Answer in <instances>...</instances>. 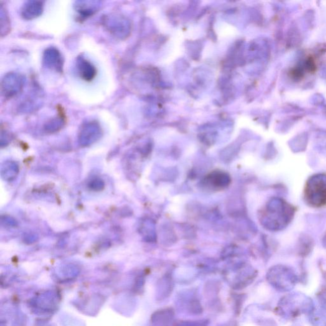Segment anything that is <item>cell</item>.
<instances>
[{
  "instance_id": "obj_6",
  "label": "cell",
  "mask_w": 326,
  "mask_h": 326,
  "mask_svg": "<svg viewBox=\"0 0 326 326\" xmlns=\"http://www.w3.org/2000/svg\"><path fill=\"white\" fill-rule=\"evenodd\" d=\"M76 68L78 75L86 82H90L96 76L97 70L95 66L82 56H79L77 58Z\"/></svg>"
},
{
  "instance_id": "obj_10",
  "label": "cell",
  "mask_w": 326,
  "mask_h": 326,
  "mask_svg": "<svg viewBox=\"0 0 326 326\" xmlns=\"http://www.w3.org/2000/svg\"><path fill=\"white\" fill-rule=\"evenodd\" d=\"M18 166L13 162H8L5 163L3 168H2V173L3 177L7 180H12L16 177L18 173Z\"/></svg>"
},
{
  "instance_id": "obj_11",
  "label": "cell",
  "mask_w": 326,
  "mask_h": 326,
  "mask_svg": "<svg viewBox=\"0 0 326 326\" xmlns=\"http://www.w3.org/2000/svg\"><path fill=\"white\" fill-rule=\"evenodd\" d=\"M103 181L98 179L92 180L89 185V187H91V189L96 190V191L103 189Z\"/></svg>"
},
{
  "instance_id": "obj_5",
  "label": "cell",
  "mask_w": 326,
  "mask_h": 326,
  "mask_svg": "<svg viewBox=\"0 0 326 326\" xmlns=\"http://www.w3.org/2000/svg\"><path fill=\"white\" fill-rule=\"evenodd\" d=\"M101 2L94 0H81L75 2L74 9L78 19L84 21L96 14L100 9Z\"/></svg>"
},
{
  "instance_id": "obj_7",
  "label": "cell",
  "mask_w": 326,
  "mask_h": 326,
  "mask_svg": "<svg viewBox=\"0 0 326 326\" xmlns=\"http://www.w3.org/2000/svg\"><path fill=\"white\" fill-rule=\"evenodd\" d=\"M44 11V3L37 0H29L23 4L21 16L26 20H32L39 17Z\"/></svg>"
},
{
  "instance_id": "obj_8",
  "label": "cell",
  "mask_w": 326,
  "mask_h": 326,
  "mask_svg": "<svg viewBox=\"0 0 326 326\" xmlns=\"http://www.w3.org/2000/svg\"><path fill=\"white\" fill-rule=\"evenodd\" d=\"M65 123V119L64 116L59 115L55 118L51 119L47 121L44 126L45 132L49 133H53L60 130L63 127Z\"/></svg>"
},
{
  "instance_id": "obj_3",
  "label": "cell",
  "mask_w": 326,
  "mask_h": 326,
  "mask_svg": "<svg viewBox=\"0 0 326 326\" xmlns=\"http://www.w3.org/2000/svg\"><path fill=\"white\" fill-rule=\"evenodd\" d=\"M101 126L96 121H91L83 124L78 133V142L82 146H89L100 139Z\"/></svg>"
},
{
  "instance_id": "obj_2",
  "label": "cell",
  "mask_w": 326,
  "mask_h": 326,
  "mask_svg": "<svg viewBox=\"0 0 326 326\" xmlns=\"http://www.w3.org/2000/svg\"><path fill=\"white\" fill-rule=\"evenodd\" d=\"M25 84V78L20 73L9 72L5 75L1 82L2 94L6 99L18 96Z\"/></svg>"
},
{
  "instance_id": "obj_1",
  "label": "cell",
  "mask_w": 326,
  "mask_h": 326,
  "mask_svg": "<svg viewBox=\"0 0 326 326\" xmlns=\"http://www.w3.org/2000/svg\"><path fill=\"white\" fill-rule=\"evenodd\" d=\"M102 24L107 32L116 39L123 40L130 34L129 21L120 14H107L102 19Z\"/></svg>"
},
{
  "instance_id": "obj_4",
  "label": "cell",
  "mask_w": 326,
  "mask_h": 326,
  "mask_svg": "<svg viewBox=\"0 0 326 326\" xmlns=\"http://www.w3.org/2000/svg\"><path fill=\"white\" fill-rule=\"evenodd\" d=\"M45 67L49 70L62 72L63 70L64 60L60 51L56 47H50L45 50L42 58Z\"/></svg>"
},
{
  "instance_id": "obj_9",
  "label": "cell",
  "mask_w": 326,
  "mask_h": 326,
  "mask_svg": "<svg viewBox=\"0 0 326 326\" xmlns=\"http://www.w3.org/2000/svg\"><path fill=\"white\" fill-rule=\"evenodd\" d=\"M0 31L2 37L6 36L11 31V22L6 7L1 4L0 7Z\"/></svg>"
}]
</instances>
